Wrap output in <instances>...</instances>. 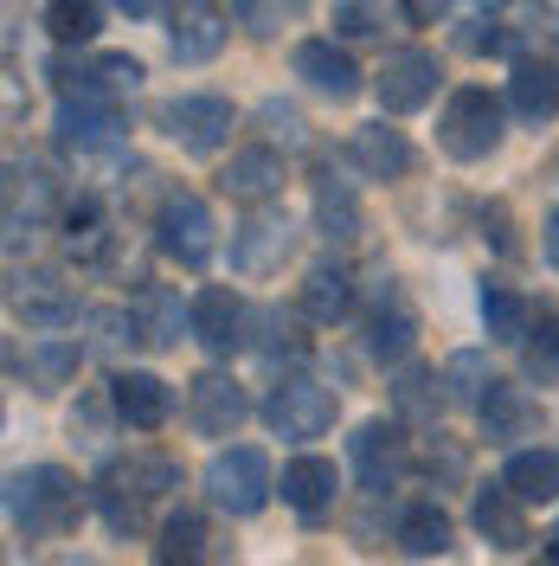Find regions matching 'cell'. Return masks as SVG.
<instances>
[{
    "mask_svg": "<svg viewBox=\"0 0 559 566\" xmlns=\"http://www.w3.org/2000/svg\"><path fill=\"white\" fill-rule=\"evenodd\" d=\"M109 399H116L123 424H136V431H161V424H168V412H175V392H168V380H155V374H141V367L116 374V380H109Z\"/></svg>",
    "mask_w": 559,
    "mask_h": 566,
    "instance_id": "cell-21",
    "label": "cell"
},
{
    "mask_svg": "<svg viewBox=\"0 0 559 566\" xmlns=\"http://www.w3.org/2000/svg\"><path fill=\"white\" fill-rule=\"evenodd\" d=\"M547 560H559V528H553V534H547Z\"/></svg>",
    "mask_w": 559,
    "mask_h": 566,
    "instance_id": "cell-50",
    "label": "cell"
},
{
    "mask_svg": "<svg viewBox=\"0 0 559 566\" xmlns=\"http://www.w3.org/2000/svg\"><path fill=\"white\" fill-rule=\"evenodd\" d=\"M245 328H251V316H245V303H239L232 290H219V283H212V290L193 296V328H187V335H193L212 360H225V354L245 348Z\"/></svg>",
    "mask_w": 559,
    "mask_h": 566,
    "instance_id": "cell-12",
    "label": "cell"
},
{
    "mask_svg": "<svg viewBox=\"0 0 559 566\" xmlns=\"http://www.w3.org/2000/svg\"><path fill=\"white\" fill-rule=\"evenodd\" d=\"M225 7L219 0H180L175 13H168V39H175V59L180 65H207L225 52Z\"/></svg>",
    "mask_w": 559,
    "mask_h": 566,
    "instance_id": "cell-13",
    "label": "cell"
},
{
    "mask_svg": "<svg viewBox=\"0 0 559 566\" xmlns=\"http://www.w3.org/2000/svg\"><path fill=\"white\" fill-rule=\"evenodd\" d=\"M116 424H123L116 399H109V392H84L77 412H71V438H77L84 451H109V431H116Z\"/></svg>",
    "mask_w": 559,
    "mask_h": 566,
    "instance_id": "cell-39",
    "label": "cell"
},
{
    "mask_svg": "<svg viewBox=\"0 0 559 566\" xmlns=\"http://www.w3.org/2000/svg\"><path fill=\"white\" fill-rule=\"evenodd\" d=\"M219 226H212V212L200 193H168L161 200V212H155V239H161V251L175 258V264H187V271H200V264H212V251H219V239H212Z\"/></svg>",
    "mask_w": 559,
    "mask_h": 566,
    "instance_id": "cell-5",
    "label": "cell"
},
{
    "mask_svg": "<svg viewBox=\"0 0 559 566\" xmlns=\"http://www.w3.org/2000/svg\"><path fill=\"white\" fill-rule=\"evenodd\" d=\"M508 109H515L521 123H534V129H540V123H553V116H559V71L521 59L515 77H508Z\"/></svg>",
    "mask_w": 559,
    "mask_h": 566,
    "instance_id": "cell-27",
    "label": "cell"
},
{
    "mask_svg": "<svg viewBox=\"0 0 559 566\" xmlns=\"http://www.w3.org/2000/svg\"><path fill=\"white\" fill-rule=\"evenodd\" d=\"M527 502L508 483H483L476 490V509H470V522H476V534L489 541L495 554H521L527 547V515H521Z\"/></svg>",
    "mask_w": 559,
    "mask_h": 566,
    "instance_id": "cell-18",
    "label": "cell"
},
{
    "mask_svg": "<svg viewBox=\"0 0 559 566\" xmlns=\"http://www.w3.org/2000/svg\"><path fill=\"white\" fill-rule=\"evenodd\" d=\"M7 310L27 322V328L52 335V328L77 322V290H71L59 271H13V283H7Z\"/></svg>",
    "mask_w": 559,
    "mask_h": 566,
    "instance_id": "cell-8",
    "label": "cell"
},
{
    "mask_svg": "<svg viewBox=\"0 0 559 566\" xmlns=\"http://www.w3.org/2000/svg\"><path fill=\"white\" fill-rule=\"evenodd\" d=\"M399 13H405L399 0H341L335 7V33L341 39H386Z\"/></svg>",
    "mask_w": 559,
    "mask_h": 566,
    "instance_id": "cell-37",
    "label": "cell"
},
{
    "mask_svg": "<svg viewBox=\"0 0 559 566\" xmlns=\"http://www.w3.org/2000/svg\"><path fill=\"white\" fill-rule=\"evenodd\" d=\"M77 476L59 470V463H33V470H13L7 476V515L27 541H59V534L77 528Z\"/></svg>",
    "mask_w": 559,
    "mask_h": 566,
    "instance_id": "cell-1",
    "label": "cell"
},
{
    "mask_svg": "<svg viewBox=\"0 0 559 566\" xmlns=\"http://www.w3.org/2000/svg\"><path fill=\"white\" fill-rule=\"evenodd\" d=\"M354 310V277L341 264H315L303 277V316L309 322H341Z\"/></svg>",
    "mask_w": 559,
    "mask_h": 566,
    "instance_id": "cell-30",
    "label": "cell"
},
{
    "mask_svg": "<svg viewBox=\"0 0 559 566\" xmlns=\"http://www.w3.org/2000/svg\"><path fill=\"white\" fill-rule=\"evenodd\" d=\"M315 226H321V239H360V200H354L348 180H321L315 187Z\"/></svg>",
    "mask_w": 559,
    "mask_h": 566,
    "instance_id": "cell-31",
    "label": "cell"
},
{
    "mask_svg": "<svg viewBox=\"0 0 559 566\" xmlns=\"http://www.w3.org/2000/svg\"><path fill=\"white\" fill-rule=\"evenodd\" d=\"M437 387H444V380H437L431 367H405V374L392 380V406L412 424H437V406L451 399V392H437Z\"/></svg>",
    "mask_w": 559,
    "mask_h": 566,
    "instance_id": "cell-33",
    "label": "cell"
},
{
    "mask_svg": "<svg viewBox=\"0 0 559 566\" xmlns=\"http://www.w3.org/2000/svg\"><path fill=\"white\" fill-rule=\"evenodd\" d=\"M289 251H296V226L283 212H251L232 232V271L239 277H277Z\"/></svg>",
    "mask_w": 559,
    "mask_h": 566,
    "instance_id": "cell-9",
    "label": "cell"
},
{
    "mask_svg": "<svg viewBox=\"0 0 559 566\" xmlns=\"http://www.w3.org/2000/svg\"><path fill=\"white\" fill-rule=\"evenodd\" d=\"M540 232H547V264H553V271H559V212H553V219H547V226H540Z\"/></svg>",
    "mask_w": 559,
    "mask_h": 566,
    "instance_id": "cell-48",
    "label": "cell"
},
{
    "mask_svg": "<svg viewBox=\"0 0 559 566\" xmlns=\"http://www.w3.org/2000/svg\"><path fill=\"white\" fill-rule=\"evenodd\" d=\"M451 541H456V528H451V515H444L437 502H412V509L399 515V547H405L412 560L451 554Z\"/></svg>",
    "mask_w": 559,
    "mask_h": 566,
    "instance_id": "cell-29",
    "label": "cell"
},
{
    "mask_svg": "<svg viewBox=\"0 0 559 566\" xmlns=\"http://www.w3.org/2000/svg\"><path fill=\"white\" fill-rule=\"evenodd\" d=\"M264 424L277 438H289V444H309V438H321L335 424V392L321 387V380H283L264 399Z\"/></svg>",
    "mask_w": 559,
    "mask_h": 566,
    "instance_id": "cell-7",
    "label": "cell"
},
{
    "mask_svg": "<svg viewBox=\"0 0 559 566\" xmlns=\"http://www.w3.org/2000/svg\"><path fill=\"white\" fill-rule=\"evenodd\" d=\"M161 129H168L187 155H212V148H225V136H232V104L212 97V91L175 97V104L161 109Z\"/></svg>",
    "mask_w": 559,
    "mask_h": 566,
    "instance_id": "cell-10",
    "label": "cell"
},
{
    "mask_svg": "<svg viewBox=\"0 0 559 566\" xmlns=\"http://www.w3.org/2000/svg\"><path fill=\"white\" fill-rule=\"evenodd\" d=\"M303 129H309V123H303V109L296 104H264V136H277L283 148H296Z\"/></svg>",
    "mask_w": 559,
    "mask_h": 566,
    "instance_id": "cell-44",
    "label": "cell"
},
{
    "mask_svg": "<svg viewBox=\"0 0 559 566\" xmlns=\"http://www.w3.org/2000/svg\"><path fill=\"white\" fill-rule=\"evenodd\" d=\"M483 438L489 444H515V438H534V424H540V406L527 399V387H515V380H495L489 392H483Z\"/></svg>",
    "mask_w": 559,
    "mask_h": 566,
    "instance_id": "cell-23",
    "label": "cell"
},
{
    "mask_svg": "<svg viewBox=\"0 0 559 566\" xmlns=\"http://www.w3.org/2000/svg\"><path fill=\"white\" fill-rule=\"evenodd\" d=\"M527 20H534V33L553 39L559 45V0H527Z\"/></svg>",
    "mask_w": 559,
    "mask_h": 566,
    "instance_id": "cell-45",
    "label": "cell"
},
{
    "mask_svg": "<svg viewBox=\"0 0 559 566\" xmlns=\"http://www.w3.org/2000/svg\"><path fill=\"white\" fill-rule=\"evenodd\" d=\"M251 399L239 380H225V374H200L193 387H187V419H193V431L200 438H232L239 424H245Z\"/></svg>",
    "mask_w": 559,
    "mask_h": 566,
    "instance_id": "cell-14",
    "label": "cell"
},
{
    "mask_svg": "<svg viewBox=\"0 0 559 566\" xmlns=\"http://www.w3.org/2000/svg\"><path fill=\"white\" fill-rule=\"evenodd\" d=\"M45 33L59 39V45H91V39L104 33V7L97 0H52L45 7Z\"/></svg>",
    "mask_w": 559,
    "mask_h": 566,
    "instance_id": "cell-36",
    "label": "cell"
},
{
    "mask_svg": "<svg viewBox=\"0 0 559 566\" xmlns=\"http://www.w3.org/2000/svg\"><path fill=\"white\" fill-rule=\"evenodd\" d=\"M161 560H219V547H212V528L200 522V515H168L161 522V547H155Z\"/></svg>",
    "mask_w": 559,
    "mask_h": 566,
    "instance_id": "cell-34",
    "label": "cell"
},
{
    "mask_svg": "<svg viewBox=\"0 0 559 566\" xmlns=\"http://www.w3.org/2000/svg\"><path fill=\"white\" fill-rule=\"evenodd\" d=\"M168 490H180V463L161 458V451H141V458H123L104 470L97 483V515H104L109 534H136L148 502H161Z\"/></svg>",
    "mask_w": 559,
    "mask_h": 566,
    "instance_id": "cell-2",
    "label": "cell"
},
{
    "mask_svg": "<svg viewBox=\"0 0 559 566\" xmlns=\"http://www.w3.org/2000/svg\"><path fill=\"white\" fill-rule=\"evenodd\" d=\"M129 20H155V13H168V0H116Z\"/></svg>",
    "mask_w": 559,
    "mask_h": 566,
    "instance_id": "cell-47",
    "label": "cell"
},
{
    "mask_svg": "<svg viewBox=\"0 0 559 566\" xmlns=\"http://www.w3.org/2000/svg\"><path fill=\"white\" fill-rule=\"evenodd\" d=\"M437 59L424 52V45H405V52H392L380 65V77H373V91H380V109H392V116H405V109H424L431 97H437Z\"/></svg>",
    "mask_w": 559,
    "mask_h": 566,
    "instance_id": "cell-11",
    "label": "cell"
},
{
    "mask_svg": "<svg viewBox=\"0 0 559 566\" xmlns=\"http://www.w3.org/2000/svg\"><path fill=\"white\" fill-rule=\"evenodd\" d=\"M232 7V27H245L251 39H277L296 20V0H225Z\"/></svg>",
    "mask_w": 559,
    "mask_h": 566,
    "instance_id": "cell-41",
    "label": "cell"
},
{
    "mask_svg": "<svg viewBox=\"0 0 559 566\" xmlns=\"http://www.w3.org/2000/svg\"><path fill=\"white\" fill-rule=\"evenodd\" d=\"M412 342H419V316H412V303L399 296V283L380 277L373 316H367V354H373V360H405Z\"/></svg>",
    "mask_w": 559,
    "mask_h": 566,
    "instance_id": "cell-17",
    "label": "cell"
},
{
    "mask_svg": "<svg viewBox=\"0 0 559 566\" xmlns=\"http://www.w3.org/2000/svg\"><path fill=\"white\" fill-rule=\"evenodd\" d=\"M348 155H354V168H360L367 180H399L405 168H412V142L399 136V129H386V116L354 129Z\"/></svg>",
    "mask_w": 559,
    "mask_h": 566,
    "instance_id": "cell-24",
    "label": "cell"
},
{
    "mask_svg": "<svg viewBox=\"0 0 559 566\" xmlns=\"http://www.w3.org/2000/svg\"><path fill=\"white\" fill-rule=\"evenodd\" d=\"M77 360H84V348L77 342H39L33 360H27V380H33L39 392H59L77 374Z\"/></svg>",
    "mask_w": 559,
    "mask_h": 566,
    "instance_id": "cell-40",
    "label": "cell"
},
{
    "mask_svg": "<svg viewBox=\"0 0 559 566\" xmlns=\"http://www.w3.org/2000/svg\"><path fill=\"white\" fill-rule=\"evenodd\" d=\"M437 142H444L451 161H489L495 148H502V104H495L483 84H463L451 104H444Z\"/></svg>",
    "mask_w": 559,
    "mask_h": 566,
    "instance_id": "cell-3",
    "label": "cell"
},
{
    "mask_svg": "<svg viewBox=\"0 0 559 566\" xmlns=\"http://www.w3.org/2000/svg\"><path fill=\"white\" fill-rule=\"evenodd\" d=\"M59 245H65V258H77V264H97L109 251V212H104L97 193H77V200L59 207Z\"/></svg>",
    "mask_w": 559,
    "mask_h": 566,
    "instance_id": "cell-22",
    "label": "cell"
},
{
    "mask_svg": "<svg viewBox=\"0 0 559 566\" xmlns=\"http://www.w3.org/2000/svg\"><path fill=\"white\" fill-rule=\"evenodd\" d=\"M219 193H232V200H245V207L277 200V193H283V155L271 148V142L239 148V155L225 161V175H219Z\"/></svg>",
    "mask_w": 559,
    "mask_h": 566,
    "instance_id": "cell-19",
    "label": "cell"
},
{
    "mask_svg": "<svg viewBox=\"0 0 559 566\" xmlns=\"http://www.w3.org/2000/svg\"><path fill=\"white\" fill-rule=\"evenodd\" d=\"M348 451H354V470H360L367 490H392L399 470H405V431H399V419H367L354 431Z\"/></svg>",
    "mask_w": 559,
    "mask_h": 566,
    "instance_id": "cell-16",
    "label": "cell"
},
{
    "mask_svg": "<svg viewBox=\"0 0 559 566\" xmlns=\"http://www.w3.org/2000/svg\"><path fill=\"white\" fill-rule=\"evenodd\" d=\"M116 136H123L116 97H104V91H65L59 97V129H52V142L65 155H104V148H116Z\"/></svg>",
    "mask_w": 559,
    "mask_h": 566,
    "instance_id": "cell-6",
    "label": "cell"
},
{
    "mask_svg": "<svg viewBox=\"0 0 559 566\" xmlns=\"http://www.w3.org/2000/svg\"><path fill=\"white\" fill-rule=\"evenodd\" d=\"M335 490H341V476H335V463H328V458H296V463H283V502H289L296 515L321 522V515L335 509Z\"/></svg>",
    "mask_w": 559,
    "mask_h": 566,
    "instance_id": "cell-26",
    "label": "cell"
},
{
    "mask_svg": "<svg viewBox=\"0 0 559 566\" xmlns=\"http://www.w3.org/2000/svg\"><path fill=\"white\" fill-rule=\"evenodd\" d=\"M502 483L521 495L527 509L534 502H559V451H540V444L534 451H515L508 470H502Z\"/></svg>",
    "mask_w": 559,
    "mask_h": 566,
    "instance_id": "cell-28",
    "label": "cell"
},
{
    "mask_svg": "<svg viewBox=\"0 0 559 566\" xmlns=\"http://www.w3.org/2000/svg\"><path fill=\"white\" fill-rule=\"evenodd\" d=\"M45 207H52V180H45V168H7V245L20 251V239H33V226L45 219Z\"/></svg>",
    "mask_w": 559,
    "mask_h": 566,
    "instance_id": "cell-25",
    "label": "cell"
},
{
    "mask_svg": "<svg viewBox=\"0 0 559 566\" xmlns=\"http://www.w3.org/2000/svg\"><path fill=\"white\" fill-rule=\"evenodd\" d=\"M129 310H136L141 348H180V328H193V303L180 310V296L168 283H141L129 296Z\"/></svg>",
    "mask_w": 559,
    "mask_h": 566,
    "instance_id": "cell-20",
    "label": "cell"
},
{
    "mask_svg": "<svg viewBox=\"0 0 559 566\" xmlns=\"http://www.w3.org/2000/svg\"><path fill=\"white\" fill-rule=\"evenodd\" d=\"M251 328H257V354H264V360H283V354L296 360V354H309V335H303V316H296V310H277V303H271V310L251 316Z\"/></svg>",
    "mask_w": 559,
    "mask_h": 566,
    "instance_id": "cell-32",
    "label": "cell"
},
{
    "mask_svg": "<svg viewBox=\"0 0 559 566\" xmlns=\"http://www.w3.org/2000/svg\"><path fill=\"white\" fill-rule=\"evenodd\" d=\"M271 458L257 451V444H232V451H219L207 463V495L212 509H225V515H257L264 502H271Z\"/></svg>",
    "mask_w": 559,
    "mask_h": 566,
    "instance_id": "cell-4",
    "label": "cell"
},
{
    "mask_svg": "<svg viewBox=\"0 0 559 566\" xmlns=\"http://www.w3.org/2000/svg\"><path fill=\"white\" fill-rule=\"evenodd\" d=\"M470 7H476V13H502V7H508V0H470Z\"/></svg>",
    "mask_w": 559,
    "mask_h": 566,
    "instance_id": "cell-49",
    "label": "cell"
},
{
    "mask_svg": "<svg viewBox=\"0 0 559 566\" xmlns=\"http://www.w3.org/2000/svg\"><path fill=\"white\" fill-rule=\"evenodd\" d=\"M489 387H495L489 354L456 348L451 360H444V392H451V406H483V392H489Z\"/></svg>",
    "mask_w": 559,
    "mask_h": 566,
    "instance_id": "cell-35",
    "label": "cell"
},
{
    "mask_svg": "<svg viewBox=\"0 0 559 566\" xmlns=\"http://www.w3.org/2000/svg\"><path fill=\"white\" fill-rule=\"evenodd\" d=\"M483 328L489 342H527V303L508 283H483Z\"/></svg>",
    "mask_w": 559,
    "mask_h": 566,
    "instance_id": "cell-38",
    "label": "cell"
},
{
    "mask_svg": "<svg viewBox=\"0 0 559 566\" xmlns=\"http://www.w3.org/2000/svg\"><path fill=\"white\" fill-rule=\"evenodd\" d=\"M141 328H136V310H97L91 316V354H123L136 348Z\"/></svg>",
    "mask_w": 559,
    "mask_h": 566,
    "instance_id": "cell-43",
    "label": "cell"
},
{
    "mask_svg": "<svg viewBox=\"0 0 559 566\" xmlns=\"http://www.w3.org/2000/svg\"><path fill=\"white\" fill-rule=\"evenodd\" d=\"M405 7V20H419V27H437V13L451 7V0H399Z\"/></svg>",
    "mask_w": 559,
    "mask_h": 566,
    "instance_id": "cell-46",
    "label": "cell"
},
{
    "mask_svg": "<svg viewBox=\"0 0 559 566\" xmlns=\"http://www.w3.org/2000/svg\"><path fill=\"white\" fill-rule=\"evenodd\" d=\"M296 77L309 84L315 97H328V104H354L360 97V71H354V59L335 39H303L296 45Z\"/></svg>",
    "mask_w": 559,
    "mask_h": 566,
    "instance_id": "cell-15",
    "label": "cell"
},
{
    "mask_svg": "<svg viewBox=\"0 0 559 566\" xmlns=\"http://www.w3.org/2000/svg\"><path fill=\"white\" fill-rule=\"evenodd\" d=\"M527 380L553 387L559 380V316H540V328H527Z\"/></svg>",
    "mask_w": 559,
    "mask_h": 566,
    "instance_id": "cell-42",
    "label": "cell"
}]
</instances>
